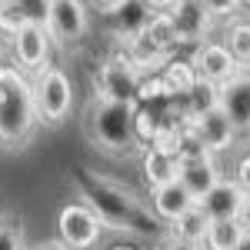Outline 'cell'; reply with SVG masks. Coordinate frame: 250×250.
<instances>
[{
  "instance_id": "obj_1",
  "label": "cell",
  "mask_w": 250,
  "mask_h": 250,
  "mask_svg": "<svg viewBox=\"0 0 250 250\" xmlns=\"http://www.w3.org/2000/svg\"><path fill=\"white\" fill-rule=\"evenodd\" d=\"M80 187L87 197V207L100 217L104 227H114L124 233H137V237H154L157 233V217L150 207L140 204L130 187L114 184L107 177H94V173H83L80 177Z\"/></svg>"
},
{
  "instance_id": "obj_2",
  "label": "cell",
  "mask_w": 250,
  "mask_h": 250,
  "mask_svg": "<svg viewBox=\"0 0 250 250\" xmlns=\"http://www.w3.org/2000/svg\"><path fill=\"white\" fill-rule=\"evenodd\" d=\"M40 117L34 104V83L23 77L14 63H0V144L3 147H23Z\"/></svg>"
},
{
  "instance_id": "obj_3",
  "label": "cell",
  "mask_w": 250,
  "mask_h": 250,
  "mask_svg": "<svg viewBox=\"0 0 250 250\" xmlns=\"http://www.w3.org/2000/svg\"><path fill=\"white\" fill-rule=\"evenodd\" d=\"M134 110L137 104H117V100H104L97 97L87 107V134L100 150L107 154H127L137 147L134 134Z\"/></svg>"
},
{
  "instance_id": "obj_4",
  "label": "cell",
  "mask_w": 250,
  "mask_h": 250,
  "mask_svg": "<svg viewBox=\"0 0 250 250\" xmlns=\"http://www.w3.org/2000/svg\"><path fill=\"white\" fill-rule=\"evenodd\" d=\"M34 104H37V117L47 120V124H63L70 107H74V87H70V77L67 70L60 67H43L37 70V80H34Z\"/></svg>"
},
{
  "instance_id": "obj_5",
  "label": "cell",
  "mask_w": 250,
  "mask_h": 250,
  "mask_svg": "<svg viewBox=\"0 0 250 250\" xmlns=\"http://www.w3.org/2000/svg\"><path fill=\"white\" fill-rule=\"evenodd\" d=\"M57 230H60V244H67L74 250H90L97 247L104 224L87 204H67L57 213Z\"/></svg>"
},
{
  "instance_id": "obj_6",
  "label": "cell",
  "mask_w": 250,
  "mask_h": 250,
  "mask_svg": "<svg viewBox=\"0 0 250 250\" xmlns=\"http://www.w3.org/2000/svg\"><path fill=\"white\" fill-rule=\"evenodd\" d=\"M140 94V70H134L124 57H110L97 70V97L117 104H137Z\"/></svg>"
},
{
  "instance_id": "obj_7",
  "label": "cell",
  "mask_w": 250,
  "mask_h": 250,
  "mask_svg": "<svg viewBox=\"0 0 250 250\" xmlns=\"http://www.w3.org/2000/svg\"><path fill=\"white\" fill-rule=\"evenodd\" d=\"M164 14L173 20L177 43H204L213 30V17L204 7V0H173Z\"/></svg>"
},
{
  "instance_id": "obj_8",
  "label": "cell",
  "mask_w": 250,
  "mask_h": 250,
  "mask_svg": "<svg viewBox=\"0 0 250 250\" xmlns=\"http://www.w3.org/2000/svg\"><path fill=\"white\" fill-rule=\"evenodd\" d=\"M90 27L87 3L83 0H50V17H47V34L57 43H77L83 40Z\"/></svg>"
},
{
  "instance_id": "obj_9",
  "label": "cell",
  "mask_w": 250,
  "mask_h": 250,
  "mask_svg": "<svg viewBox=\"0 0 250 250\" xmlns=\"http://www.w3.org/2000/svg\"><path fill=\"white\" fill-rule=\"evenodd\" d=\"M187 63L193 67L197 80H207V83H217V87H220L224 80H230L233 74H240V67H237V60L230 57V50H227L224 43H213V40L197 43Z\"/></svg>"
},
{
  "instance_id": "obj_10",
  "label": "cell",
  "mask_w": 250,
  "mask_h": 250,
  "mask_svg": "<svg viewBox=\"0 0 250 250\" xmlns=\"http://www.w3.org/2000/svg\"><path fill=\"white\" fill-rule=\"evenodd\" d=\"M14 63L20 70H43L47 60H50V34L47 27L40 23H23L17 34H14Z\"/></svg>"
},
{
  "instance_id": "obj_11",
  "label": "cell",
  "mask_w": 250,
  "mask_h": 250,
  "mask_svg": "<svg viewBox=\"0 0 250 250\" xmlns=\"http://www.w3.org/2000/svg\"><path fill=\"white\" fill-rule=\"evenodd\" d=\"M217 90H220L217 107L230 117V124L237 127V134H240V130H250V70L233 74V77L224 80Z\"/></svg>"
},
{
  "instance_id": "obj_12",
  "label": "cell",
  "mask_w": 250,
  "mask_h": 250,
  "mask_svg": "<svg viewBox=\"0 0 250 250\" xmlns=\"http://www.w3.org/2000/svg\"><path fill=\"white\" fill-rule=\"evenodd\" d=\"M187 120H190V130L200 137V144L210 154L227 150V147H233V140H237V127L230 124V117L224 114L220 107H213V110H207V114H200V117H187Z\"/></svg>"
},
{
  "instance_id": "obj_13",
  "label": "cell",
  "mask_w": 250,
  "mask_h": 250,
  "mask_svg": "<svg viewBox=\"0 0 250 250\" xmlns=\"http://www.w3.org/2000/svg\"><path fill=\"white\" fill-rule=\"evenodd\" d=\"M220 177H224V170H220V164H217V154H207V157H200V160H184V164H177V180L190 190V197L197 200V204L207 197V190H210Z\"/></svg>"
},
{
  "instance_id": "obj_14",
  "label": "cell",
  "mask_w": 250,
  "mask_h": 250,
  "mask_svg": "<svg viewBox=\"0 0 250 250\" xmlns=\"http://www.w3.org/2000/svg\"><path fill=\"white\" fill-rule=\"evenodd\" d=\"M193 204H197V200L190 197V190H187L180 180H167V184H160V187L150 190V210H154V217L164 220V224H173L184 210H190Z\"/></svg>"
},
{
  "instance_id": "obj_15",
  "label": "cell",
  "mask_w": 250,
  "mask_h": 250,
  "mask_svg": "<svg viewBox=\"0 0 250 250\" xmlns=\"http://www.w3.org/2000/svg\"><path fill=\"white\" fill-rule=\"evenodd\" d=\"M244 197H247V193L240 190L237 180L220 177L210 190H207V197L200 200V207H204V213H207L210 220H233L237 210H240V204H244Z\"/></svg>"
},
{
  "instance_id": "obj_16",
  "label": "cell",
  "mask_w": 250,
  "mask_h": 250,
  "mask_svg": "<svg viewBox=\"0 0 250 250\" xmlns=\"http://www.w3.org/2000/svg\"><path fill=\"white\" fill-rule=\"evenodd\" d=\"M127 63L134 67V70H157V67H164L167 60H170V50L167 47H160L147 30H140L134 37L127 40Z\"/></svg>"
},
{
  "instance_id": "obj_17",
  "label": "cell",
  "mask_w": 250,
  "mask_h": 250,
  "mask_svg": "<svg viewBox=\"0 0 250 250\" xmlns=\"http://www.w3.org/2000/svg\"><path fill=\"white\" fill-rule=\"evenodd\" d=\"M207 224H210V217L204 213L200 204H193L190 210H184L170 227V237L173 240H184V244H204V237H207Z\"/></svg>"
},
{
  "instance_id": "obj_18",
  "label": "cell",
  "mask_w": 250,
  "mask_h": 250,
  "mask_svg": "<svg viewBox=\"0 0 250 250\" xmlns=\"http://www.w3.org/2000/svg\"><path fill=\"white\" fill-rule=\"evenodd\" d=\"M144 180H147L150 190L160 187V184H167V180H177V157L150 147V150L144 154Z\"/></svg>"
},
{
  "instance_id": "obj_19",
  "label": "cell",
  "mask_w": 250,
  "mask_h": 250,
  "mask_svg": "<svg viewBox=\"0 0 250 250\" xmlns=\"http://www.w3.org/2000/svg\"><path fill=\"white\" fill-rule=\"evenodd\" d=\"M244 237V227L233 220H210L207 224V237H204V250H233V244Z\"/></svg>"
},
{
  "instance_id": "obj_20",
  "label": "cell",
  "mask_w": 250,
  "mask_h": 250,
  "mask_svg": "<svg viewBox=\"0 0 250 250\" xmlns=\"http://www.w3.org/2000/svg\"><path fill=\"white\" fill-rule=\"evenodd\" d=\"M160 80H164V87H167V94H190V87L197 83V74H193V67L187 60H167L164 63V70H160Z\"/></svg>"
},
{
  "instance_id": "obj_21",
  "label": "cell",
  "mask_w": 250,
  "mask_h": 250,
  "mask_svg": "<svg viewBox=\"0 0 250 250\" xmlns=\"http://www.w3.org/2000/svg\"><path fill=\"white\" fill-rule=\"evenodd\" d=\"M120 14V27H117V34L124 40H130L134 34H140L144 27H147V20H150V7L144 3V0H124V7L117 10Z\"/></svg>"
},
{
  "instance_id": "obj_22",
  "label": "cell",
  "mask_w": 250,
  "mask_h": 250,
  "mask_svg": "<svg viewBox=\"0 0 250 250\" xmlns=\"http://www.w3.org/2000/svg\"><path fill=\"white\" fill-rule=\"evenodd\" d=\"M224 47L230 50V57L237 60V67L240 70H250V23H233L230 30H227V40H224Z\"/></svg>"
},
{
  "instance_id": "obj_23",
  "label": "cell",
  "mask_w": 250,
  "mask_h": 250,
  "mask_svg": "<svg viewBox=\"0 0 250 250\" xmlns=\"http://www.w3.org/2000/svg\"><path fill=\"white\" fill-rule=\"evenodd\" d=\"M217 100H220L217 83L197 80V83L190 87V94H187V117H200V114H207V110H213Z\"/></svg>"
},
{
  "instance_id": "obj_24",
  "label": "cell",
  "mask_w": 250,
  "mask_h": 250,
  "mask_svg": "<svg viewBox=\"0 0 250 250\" xmlns=\"http://www.w3.org/2000/svg\"><path fill=\"white\" fill-rule=\"evenodd\" d=\"M144 30H147L160 47H167V50L177 47V30H173V20L167 17V14H150V20H147Z\"/></svg>"
},
{
  "instance_id": "obj_25",
  "label": "cell",
  "mask_w": 250,
  "mask_h": 250,
  "mask_svg": "<svg viewBox=\"0 0 250 250\" xmlns=\"http://www.w3.org/2000/svg\"><path fill=\"white\" fill-rule=\"evenodd\" d=\"M0 250H27L20 217H0Z\"/></svg>"
},
{
  "instance_id": "obj_26",
  "label": "cell",
  "mask_w": 250,
  "mask_h": 250,
  "mask_svg": "<svg viewBox=\"0 0 250 250\" xmlns=\"http://www.w3.org/2000/svg\"><path fill=\"white\" fill-rule=\"evenodd\" d=\"M10 7L20 14L23 23H40V27H47V17H50V0H10Z\"/></svg>"
},
{
  "instance_id": "obj_27",
  "label": "cell",
  "mask_w": 250,
  "mask_h": 250,
  "mask_svg": "<svg viewBox=\"0 0 250 250\" xmlns=\"http://www.w3.org/2000/svg\"><path fill=\"white\" fill-rule=\"evenodd\" d=\"M157 130H160V117L150 114V110H140V107H137V110H134V134H137V144H140V140H147V144H150V140L157 137Z\"/></svg>"
},
{
  "instance_id": "obj_28",
  "label": "cell",
  "mask_w": 250,
  "mask_h": 250,
  "mask_svg": "<svg viewBox=\"0 0 250 250\" xmlns=\"http://www.w3.org/2000/svg\"><path fill=\"white\" fill-rule=\"evenodd\" d=\"M204 7L210 10V17H230L244 3H240V0H204Z\"/></svg>"
},
{
  "instance_id": "obj_29",
  "label": "cell",
  "mask_w": 250,
  "mask_h": 250,
  "mask_svg": "<svg viewBox=\"0 0 250 250\" xmlns=\"http://www.w3.org/2000/svg\"><path fill=\"white\" fill-rule=\"evenodd\" d=\"M157 97H167V87H164V80H140V94H137V104L140 100H157Z\"/></svg>"
},
{
  "instance_id": "obj_30",
  "label": "cell",
  "mask_w": 250,
  "mask_h": 250,
  "mask_svg": "<svg viewBox=\"0 0 250 250\" xmlns=\"http://www.w3.org/2000/svg\"><path fill=\"white\" fill-rule=\"evenodd\" d=\"M237 184H240V190L250 193V154L240 157V164H237V177H233Z\"/></svg>"
},
{
  "instance_id": "obj_31",
  "label": "cell",
  "mask_w": 250,
  "mask_h": 250,
  "mask_svg": "<svg viewBox=\"0 0 250 250\" xmlns=\"http://www.w3.org/2000/svg\"><path fill=\"white\" fill-rule=\"evenodd\" d=\"M237 224L250 233V193L244 197V204H240V210H237Z\"/></svg>"
},
{
  "instance_id": "obj_32",
  "label": "cell",
  "mask_w": 250,
  "mask_h": 250,
  "mask_svg": "<svg viewBox=\"0 0 250 250\" xmlns=\"http://www.w3.org/2000/svg\"><path fill=\"white\" fill-rule=\"evenodd\" d=\"M160 250H204V244H184V240H173V237H167V244Z\"/></svg>"
},
{
  "instance_id": "obj_33",
  "label": "cell",
  "mask_w": 250,
  "mask_h": 250,
  "mask_svg": "<svg viewBox=\"0 0 250 250\" xmlns=\"http://www.w3.org/2000/svg\"><path fill=\"white\" fill-rule=\"evenodd\" d=\"M97 7H100L104 14H117V10L124 7V0H97Z\"/></svg>"
},
{
  "instance_id": "obj_34",
  "label": "cell",
  "mask_w": 250,
  "mask_h": 250,
  "mask_svg": "<svg viewBox=\"0 0 250 250\" xmlns=\"http://www.w3.org/2000/svg\"><path fill=\"white\" fill-rule=\"evenodd\" d=\"M144 3H147V7H150V10H154V14H164V10H167V7H170L173 0H144Z\"/></svg>"
},
{
  "instance_id": "obj_35",
  "label": "cell",
  "mask_w": 250,
  "mask_h": 250,
  "mask_svg": "<svg viewBox=\"0 0 250 250\" xmlns=\"http://www.w3.org/2000/svg\"><path fill=\"white\" fill-rule=\"evenodd\" d=\"M27 250H74V247H67V244L54 240V244H40V247H27Z\"/></svg>"
},
{
  "instance_id": "obj_36",
  "label": "cell",
  "mask_w": 250,
  "mask_h": 250,
  "mask_svg": "<svg viewBox=\"0 0 250 250\" xmlns=\"http://www.w3.org/2000/svg\"><path fill=\"white\" fill-rule=\"evenodd\" d=\"M233 250H250V233H247V230H244V237L233 244Z\"/></svg>"
},
{
  "instance_id": "obj_37",
  "label": "cell",
  "mask_w": 250,
  "mask_h": 250,
  "mask_svg": "<svg viewBox=\"0 0 250 250\" xmlns=\"http://www.w3.org/2000/svg\"><path fill=\"white\" fill-rule=\"evenodd\" d=\"M110 250H134V247H124V244H120V247H110Z\"/></svg>"
},
{
  "instance_id": "obj_38",
  "label": "cell",
  "mask_w": 250,
  "mask_h": 250,
  "mask_svg": "<svg viewBox=\"0 0 250 250\" xmlns=\"http://www.w3.org/2000/svg\"><path fill=\"white\" fill-rule=\"evenodd\" d=\"M240 3H247V7H250V0H240Z\"/></svg>"
},
{
  "instance_id": "obj_39",
  "label": "cell",
  "mask_w": 250,
  "mask_h": 250,
  "mask_svg": "<svg viewBox=\"0 0 250 250\" xmlns=\"http://www.w3.org/2000/svg\"><path fill=\"white\" fill-rule=\"evenodd\" d=\"M3 3H7V0H0V7H3Z\"/></svg>"
}]
</instances>
